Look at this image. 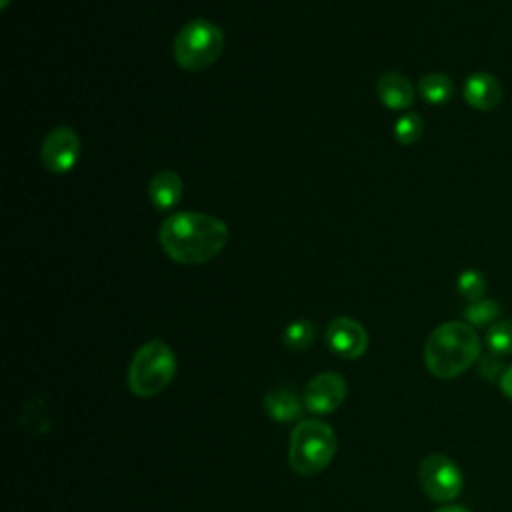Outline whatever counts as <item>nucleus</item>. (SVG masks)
I'll use <instances>...</instances> for the list:
<instances>
[{
    "label": "nucleus",
    "instance_id": "obj_1",
    "mask_svg": "<svg viewBox=\"0 0 512 512\" xmlns=\"http://www.w3.org/2000/svg\"><path fill=\"white\" fill-rule=\"evenodd\" d=\"M158 242L164 254L184 266L214 260L228 242V226L206 212H176L162 220Z\"/></svg>",
    "mask_w": 512,
    "mask_h": 512
},
{
    "label": "nucleus",
    "instance_id": "obj_2",
    "mask_svg": "<svg viewBox=\"0 0 512 512\" xmlns=\"http://www.w3.org/2000/svg\"><path fill=\"white\" fill-rule=\"evenodd\" d=\"M480 356V338L472 324L450 320L436 326L424 344V364L436 378L448 380L466 372Z\"/></svg>",
    "mask_w": 512,
    "mask_h": 512
},
{
    "label": "nucleus",
    "instance_id": "obj_3",
    "mask_svg": "<svg viewBox=\"0 0 512 512\" xmlns=\"http://www.w3.org/2000/svg\"><path fill=\"white\" fill-rule=\"evenodd\" d=\"M338 450V438L330 424L320 418H304L290 432L288 462L300 476L322 472Z\"/></svg>",
    "mask_w": 512,
    "mask_h": 512
},
{
    "label": "nucleus",
    "instance_id": "obj_4",
    "mask_svg": "<svg viewBox=\"0 0 512 512\" xmlns=\"http://www.w3.org/2000/svg\"><path fill=\"white\" fill-rule=\"evenodd\" d=\"M176 376V356L172 348L160 340L142 344L128 366V388L138 398H154L168 388Z\"/></svg>",
    "mask_w": 512,
    "mask_h": 512
},
{
    "label": "nucleus",
    "instance_id": "obj_5",
    "mask_svg": "<svg viewBox=\"0 0 512 512\" xmlns=\"http://www.w3.org/2000/svg\"><path fill=\"white\" fill-rule=\"evenodd\" d=\"M224 50V34L210 20L196 18L186 22L174 38V62L188 72H202L210 68Z\"/></svg>",
    "mask_w": 512,
    "mask_h": 512
},
{
    "label": "nucleus",
    "instance_id": "obj_6",
    "mask_svg": "<svg viewBox=\"0 0 512 512\" xmlns=\"http://www.w3.org/2000/svg\"><path fill=\"white\" fill-rule=\"evenodd\" d=\"M418 482L430 500L450 502L462 490V472L452 458L428 454L418 464Z\"/></svg>",
    "mask_w": 512,
    "mask_h": 512
},
{
    "label": "nucleus",
    "instance_id": "obj_7",
    "mask_svg": "<svg viewBox=\"0 0 512 512\" xmlns=\"http://www.w3.org/2000/svg\"><path fill=\"white\" fill-rule=\"evenodd\" d=\"M80 150L82 142L78 132L70 126H58L46 134L40 148V158L48 172L66 174L80 160Z\"/></svg>",
    "mask_w": 512,
    "mask_h": 512
},
{
    "label": "nucleus",
    "instance_id": "obj_8",
    "mask_svg": "<svg viewBox=\"0 0 512 512\" xmlns=\"http://www.w3.org/2000/svg\"><path fill=\"white\" fill-rule=\"evenodd\" d=\"M326 342L338 358L356 360L368 350V332L358 320L338 316L326 326Z\"/></svg>",
    "mask_w": 512,
    "mask_h": 512
},
{
    "label": "nucleus",
    "instance_id": "obj_9",
    "mask_svg": "<svg viewBox=\"0 0 512 512\" xmlns=\"http://www.w3.org/2000/svg\"><path fill=\"white\" fill-rule=\"evenodd\" d=\"M346 398V380L336 372L316 374L304 388V406L314 414L334 412Z\"/></svg>",
    "mask_w": 512,
    "mask_h": 512
},
{
    "label": "nucleus",
    "instance_id": "obj_10",
    "mask_svg": "<svg viewBox=\"0 0 512 512\" xmlns=\"http://www.w3.org/2000/svg\"><path fill=\"white\" fill-rule=\"evenodd\" d=\"M464 100L468 106H472L474 110H494L504 92H502V84L498 82L496 76L488 74V72H474L464 80V88H462Z\"/></svg>",
    "mask_w": 512,
    "mask_h": 512
},
{
    "label": "nucleus",
    "instance_id": "obj_11",
    "mask_svg": "<svg viewBox=\"0 0 512 512\" xmlns=\"http://www.w3.org/2000/svg\"><path fill=\"white\" fill-rule=\"evenodd\" d=\"M376 94H378V100L390 110L410 108L416 96L412 82L402 72H396V70L380 74V78L376 80Z\"/></svg>",
    "mask_w": 512,
    "mask_h": 512
},
{
    "label": "nucleus",
    "instance_id": "obj_12",
    "mask_svg": "<svg viewBox=\"0 0 512 512\" xmlns=\"http://www.w3.org/2000/svg\"><path fill=\"white\" fill-rule=\"evenodd\" d=\"M148 196L156 210H170L182 198V178L176 170H158L148 184Z\"/></svg>",
    "mask_w": 512,
    "mask_h": 512
},
{
    "label": "nucleus",
    "instance_id": "obj_13",
    "mask_svg": "<svg viewBox=\"0 0 512 512\" xmlns=\"http://www.w3.org/2000/svg\"><path fill=\"white\" fill-rule=\"evenodd\" d=\"M264 410L276 422H294L302 416L300 398L288 388H276L264 396Z\"/></svg>",
    "mask_w": 512,
    "mask_h": 512
},
{
    "label": "nucleus",
    "instance_id": "obj_14",
    "mask_svg": "<svg viewBox=\"0 0 512 512\" xmlns=\"http://www.w3.org/2000/svg\"><path fill=\"white\" fill-rule=\"evenodd\" d=\"M418 92L420 96L434 106H440L444 102H448L454 94V82L450 76H446L444 72H428L420 78L418 82Z\"/></svg>",
    "mask_w": 512,
    "mask_h": 512
},
{
    "label": "nucleus",
    "instance_id": "obj_15",
    "mask_svg": "<svg viewBox=\"0 0 512 512\" xmlns=\"http://www.w3.org/2000/svg\"><path fill=\"white\" fill-rule=\"evenodd\" d=\"M316 338V328L310 320H294L292 324L286 326L284 330V346L294 350V352H300V350H308L312 346Z\"/></svg>",
    "mask_w": 512,
    "mask_h": 512
},
{
    "label": "nucleus",
    "instance_id": "obj_16",
    "mask_svg": "<svg viewBox=\"0 0 512 512\" xmlns=\"http://www.w3.org/2000/svg\"><path fill=\"white\" fill-rule=\"evenodd\" d=\"M486 344L492 354H512V318L494 322L486 332Z\"/></svg>",
    "mask_w": 512,
    "mask_h": 512
},
{
    "label": "nucleus",
    "instance_id": "obj_17",
    "mask_svg": "<svg viewBox=\"0 0 512 512\" xmlns=\"http://www.w3.org/2000/svg\"><path fill=\"white\" fill-rule=\"evenodd\" d=\"M422 132H424V122L418 112H406L394 124V138L404 146L416 144L422 138Z\"/></svg>",
    "mask_w": 512,
    "mask_h": 512
},
{
    "label": "nucleus",
    "instance_id": "obj_18",
    "mask_svg": "<svg viewBox=\"0 0 512 512\" xmlns=\"http://www.w3.org/2000/svg\"><path fill=\"white\" fill-rule=\"evenodd\" d=\"M500 314V306L494 300H476L464 308V318L472 326H492Z\"/></svg>",
    "mask_w": 512,
    "mask_h": 512
},
{
    "label": "nucleus",
    "instance_id": "obj_19",
    "mask_svg": "<svg viewBox=\"0 0 512 512\" xmlns=\"http://www.w3.org/2000/svg\"><path fill=\"white\" fill-rule=\"evenodd\" d=\"M456 288L462 298H466L468 302H476L482 300L486 292V278L478 270H464L456 280Z\"/></svg>",
    "mask_w": 512,
    "mask_h": 512
},
{
    "label": "nucleus",
    "instance_id": "obj_20",
    "mask_svg": "<svg viewBox=\"0 0 512 512\" xmlns=\"http://www.w3.org/2000/svg\"><path fill=\"white\" fill-rule=\"evenodd\" d=\"M480 372L484 374V376H488L490 380H496V372H504V368L496 362V358H484L482 362H480Z\"/></svg>",
    "mask_w": 512,
    "mask_h": 512
},
{
    "label": "nucleus",
    "instance_id": "obj_21",
    "mask_svg": "<svg viewBox=\"0 0 512 512\" xmlns=\"http://www.w3.org/2000/svg\"><path fill=\"white\" fill-rule=\"evenodd\" d=\"M500 390L512 400V366H508V368L500 374Z\"/></svg>",
    "mask_w": 512,
    "mask_h": 512
},
{
    "label": "nucleus",
    "instance_id": "obj_22",
    "mask_svg": "<svg viewBox=\"0 0 512 512\" xmlns=\"http://www.w3.org/2000/svg\"><path fill=\"white\" fill-rule=\"evenodd\" d=\"M436 512H468L464 506H442V508H438Z\"/></svg>",
    "mask_w": 512,
    "mask_h": 512
},
{
    "label": "nucleus",
    "instance_id": "obj_23",
    "mask_svg": "<svg viewBox=\"0 0 512 512\" xmlns=\"http://www.w3.org/2000/svg\"><path fill=\"white\" fill-rule=\"evenodd\" d=\"M8 2H10V0H0V6H2V8H6V6H8Z\"/></svg>",
    "mask_w": 512,
    "mask_h": 512
}]
</instances>
